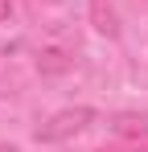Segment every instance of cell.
I'll return each instance as SVG.
<instances>
[{
    "mask_svg": "<svg viewBox=\"0 0 148 152\" xmlns=\"http://www.w3.org/2000/svg\"><path fill=\"white\" fill-rule=\"evenodd\" d=\"M91 124H95L91 107H62V111H53L45 124L37 127V144H62V140L78 136V132H86Z\"/></svg>",
    "mask_w": 148,
    "mask_h": 152,
    "instance_id": "1",
    "label": "cell"
},
{
    "mask_svg": "<svg viewBox=\"0 0 148 152\" xmlns=\"http://www.w3.org/2000/svg\"><path fill=\"white\" fill-rule=\"evenodd\" d=\"M115 136L132 152H148V119L144 115H119L115 119Z\"/></svg>",
    "mask_w": 148,
    "mask_h": 152,
    "instance_id": "2",
    "label": "cell"
},
{
    "mask_svg": "<svg viewBox=\"0 0 148 152\" xmlns=\"http://www.w3.org/2000/svg\"><path fill=\"white\" fill-rule=\"evenodd\" d=\"M91 25H95L103 37H119V21H115L111 0H91Z\"/></svg>",
    "mask_w": 148,
    "mask_h": 152,
    "instance_id": "3",
    "label": "cell"
},
{
    "mask_svg": "<svg viewBox=\"0 0 148 152\" xmlns=\"http://www.w3.org/2000/svg\"><path fill=\"white\" fill-rule=\"evenodd\" d=\"M70 66H74V58L66 50H58V45L37 53V70H41V74H62V70H70Z\"/></svg>",
    "mask_w": 148,
    "mask_h": 152,
    "instance_id": "4",
    "label": "cell"
},
{
    "mask_svg": "<svg viewBox=\"0 0 148 152\" xmlns=\"http://www.w3.org/2000/svg\"><path fill=\"white\" fill-rule=\"evenodd\" d=\"M12 17V0H0V21H8Z\"/></svg>",
    "mask_w": 148,
    "mask_h": 152,
    "instance_id": "5",
    "label": "cell"
},
{
    "mask_svg": "<svg viewBox=\"0 0 148 152\" xmlns=\"http://www.w3.org/2000/svg\"><path fill=\"white\" fill-rule=\"evenodd\" d=\"M0 152H17V148H12V144H0Z\"/></svg>",
    "mask_w": 148,
    "mask_h": 152,
    "instance_id": "6",
    "label": "cell"
}]
</instances>
